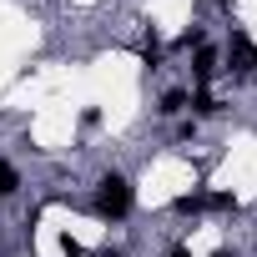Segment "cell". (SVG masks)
<instances>
[{
	"label": "cell",
	"instance_id": "cell-9",
	"mask_svg": "<svg viewBox=\"0 0 257 257\" xmlns=\"http://www.w3.org/2000/svg\"><path fill=\"white\" fill-rule=\"evenodd\" d=\"M106 257H121V252H106Z\"/></svg>",
	"mask_w": 257,
	"mask_h": 257
},
{
	"label": "cell",
	"instance_id": "cell-4",
	"mask_svg": "<svg viewBox=\"0 0 257 257\" xmlns=\"http://www.w3.org/2000/svg\"><path fill=\"white\" fill-rule=\"evenodd\" d=\"M16 187H21V177H16V167H11V162H0V197H11Z\"/></svg>",
	"mask_w": 257,
	"mask_h": 257
},
{
	"label": "cell",
	"instance_id": "cell-6",
	"mask_svg": "<svg viewBox=\"0 0 257 257\" xmlns=\"http://www.w3.org/2000/svg\"><path fill=\"white\" fill-rule=\"evenodd\" d=\"M202 212H232V197L227 192H212V197H202Z\"/></svg>",
	"mask_w": 257,
	"mask_h": 257
},
{
	"label": "cell",
	"instance_id": "cell-8",
	"mask_svg": "<svg viewBox=\"0 0 257 257\" xmlns=\"http://www.w3.org/2000/svg\"><path fill=\"white\" fill-rule=\"evenodd\" d=\"M167 257H187V247H172V252H167Z\"/></svg>",
	"mask_w": 257,
	"mask_h": 257
},
{
	"label": "cell",
	"instance_id": "cell-1",
	"mask_svg": "<svg viewBox=\"0 0 257 257\" xmlns=\"http://www.w3.org/2000/svg\"><path fill=\"white\" fill-rule=\"evenodd\" d=\"M96 212H101L106 222H121L126 212H132V182L116 177V172H106L101 187H96Z\"/></svg>",
	"mask_w": 257,
	"mask_h": 257
},
{
	"label": "cell",
	"instance_id": "cell-2",
	"mask_svg": "<svg viewBox=\"0 0 257 257\" xmlns=\"http://www.w3.org/2000/svg\"><path fill=\"white\" fill-rule=\"evenodd\" d=\"M192 71H197V81H212V71H217V51H212V46H202V51H197V66H192Z\"/></svg>",
	"mask_w": 257,
	"mask_h": 257
},
{
	"label": "cell",
	"instance_id": "cell-10",
	"mask_svg": "<svg viewBox=\"0 0 257 257\" xmlns=\"http://www.w3.org/2000/svg\"><path fill=\"white\" fill-rule=\"evenodd\" d=\"M217 257H227V252H217Z\"/></svg>",
	"mask_w": 257,
	"mask_h": 257
},
{
	"label": "cell",
	"instance_id": "cell-3",
	"mask_svg": "<svg viewBox=\"0 0 257 257\" xmlns=\"http://www.w3.org/2000/svg\"><path fill=\"white\" fill-rule=\"evenodd\" d=\"M187 101H192V96H187V91H167V96H162V106H157V111H162V116H177V111H187Z\"/></svg>",
	"mask_w": 257,
	"mask_h": 257
},
{
	"label": "cell",
	"instance_id": "cell-5",
	"mask_svg": "<svg viewBox=\"0 0 257 257\" xmlns=\"http://www.w3.org/2000/svg\"><path fill=\"white\" fill-rule=\"evenodd\" d=\"M192 106H197V116H217L222 106H217V96H207V91H197L192 96Z\"/></svg>",
	"mask_w": 257,
	"mask_h": 257
},
{
	"label": "cell",
	"instance_id": "cell-11",
	"mask_svg": "<svg viewBox=\"0 0 257 257\" xmlns=\"http://www.w3.org/2000/svg\"><path fill=\"white\" fill-rule=\"evenodd\" d=\"M227 6H232V0H227Z\"/></svg>",
	"mask_w": 257,
	"mask_h": 257
},
{
	"label": "cell",
	"instance_id": "cell-7",
	"mask_svg": "<svg viewBox=\"0 0 257 257\" xmlns=\"http://www.w3.org/2000/svg\"><path fill=\"white\" fill-rule=\"evenodd\" d=\"M142 61H147V66H162V41H157V36H147V46H142Z\"/></svg>",
	"mask_w": 257,
	"mask_h": 257
}]
</instances>
